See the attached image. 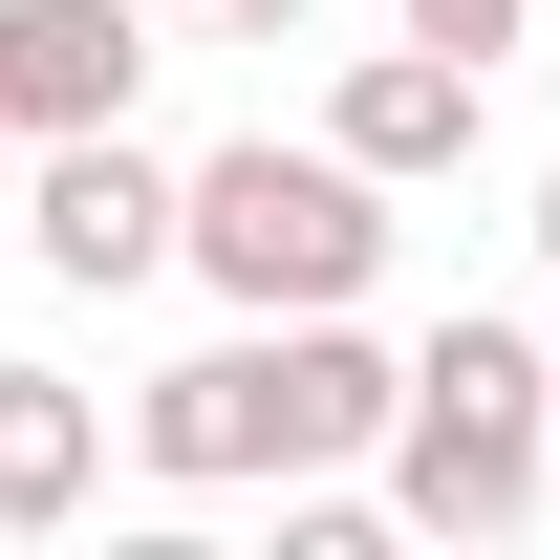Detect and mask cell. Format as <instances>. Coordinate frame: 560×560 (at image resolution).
I'll return each instance as SVG.
<instances>
[{"instance_id": "6da1fadb", "label": "cell", "mask_w": 560, "mask_h": 560, "mask_svg": "<svg viewBox=\"0 0 560 560\" xmlns=\"http://www.w3.org/2000/svg\"><path fill=\"white\" fill-rule=\"evenodd\" d=\"M388 410L410 366L366 346V302H302V324H215L195 366L130 388V453L173 495H237V475H388Z\"/></svg>"}, {"instance_id": "7a4b0ae2", "label": "cell", "mask_w": 560, "mask_h": 560, "mask_svg": "<svg viewBox=\"0 0 560 560\" xmlns=\"http://www.w3.org/2000/svg\"><path fill=\"white\" fill-rule=\"evenodd\" d=\"M539 495H560V346L453 302L410 346V410H388V517L410 539H517Z\"/></svg>"}, {"instance_id": "3957f363", "label": "cell", "mask_w": 560, "mask_h": 560, "mask_svg": "<svg viewBox=\"0 0 560 560\" xmlns=\"http://www.w3.org/2000/svg\"><path fill=\"white\" fill-rule=\"evenodd\" d=\"M173 280H215L237 324L366 302V280H388V173H366L346 130H237V151H195V259H173Z\"/></svg>"}, {"instance_id": "277c9868", "label": "cell", "mask_w": 560, "mask_h": 560, "mask_svg": "<svg viewBox=\"0 0 560 560\" xmlns=\"http://www.w3.org/2000/svg\"><path fill=\"white\" fill-rule=\"evenodd\" d=\"M22 259L86 280V302H130V280L195 259V173L130 151V130H44V151H22Z\"/></svg>"}, {"instance_id": "5b68a950", "label": "cell", "mask_w": 560, "mask_h": 560, "mask_svg": "<svg viewBox=\"0 0 560 560\" xmlns=\"http://www.w3.org/2000/svg\"><path fill=\"white\" fill-rule=\"evenodd\" d=\"M151 22H173V0H0V108H22V151L44 130H130Z\"/></svg>"}, {"instance_id": "8992f818", "label": "cell", "mask_w": 560, "mask_h": 560, "mask_svg": "<svg viewBox=\"0 0 560 560\" xmlns=\"http://www.w3.org/2000/svg\"><path fill=\"white\" fill-rule=\"evenodd\" d=\"M324 130H346L388 195H431V173H475V130H495V66H475V44H366V66L324 86Z\"/></svg>"}, {"instance_id": "52a82bcc", "label": "cell", "mask_w": 560, "mask_h": 560, "mask_svg": "<svg viewBox=\"0 0 560 560\" xmlns=\"http://www.w3.org/2000/svg\"><path fill=\"white\" fill-rule=\"evenodd\" d=\"M86 495H108V410L66 366H0V539H66Z\"/></svg>"}, {"instance_id": "ba28073f", "label": "cell", "mask_w": 560, "mask_h": 560, "mask_svg": "<svg viewBox=\"0 0 560 560\" xmlns=\"http://www.w3.org/2000/svg\"><path fill=\"white\" fill-rule=\"evenodd\" d=\"M517 22H539V0H410V44H475V66L517 44Z\"/></svg>"}, {"instance_id": "9c48e42d", "label": "cell", "mask_w": 560, "mask_h": 560, "mask_svg": "<svg viewBox=\"0 0 560 560\" xmlns=\"http://www.w3.org/2000/svg\"><path fill=\"white\" fill-rule=\"evenodd\" d=\"M195 22H237V44H302V22H324V0H195Z\"/></svg>"}, {"instance_id": "30bf717a", "label": "cell", "mask_w": 560, "mask_h": 560, "mask_svg": "<svg viewBox=\"0 0 560 560\" xmlns=\"http://www.w3.org/2000/svg\"><path fill=\"white\" fill-rule=\"evenodd\" d=\"M0 215H22V108H0Z\"/></svg>"}, {"instance_id": "8fae6325", "label": "cell", "mask_w": 560, "mask_h": 560, "mask_svg": "<svg viewBox=\"0 0 560 560\" xmlns=\"http://www.w3.org/2000/svg\"><path fill=\"white\" fill-rule=\"evenodd\" d=\"M539 280H560V173H539Z\"/></svg>"}]
</instances>
